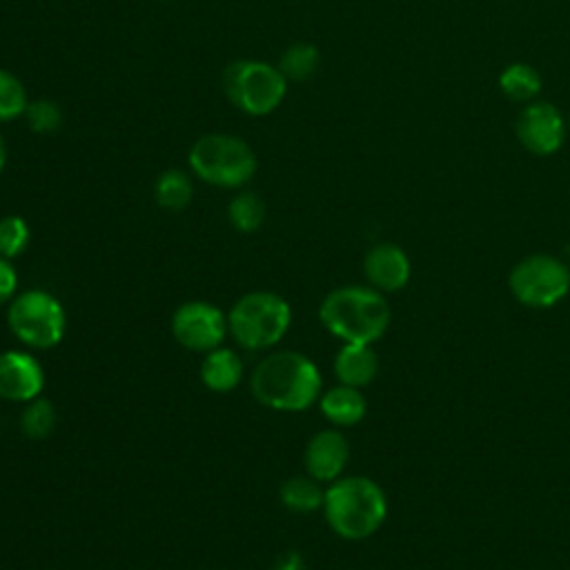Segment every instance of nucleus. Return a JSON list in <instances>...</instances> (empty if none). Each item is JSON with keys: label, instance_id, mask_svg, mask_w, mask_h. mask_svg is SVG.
<instances>
[{"label": "nucleus", "instance_id": "nucleus-27", "mask_svg": "<svg viewBox=\"0 0 570 570\" xmlns=\"http://www.w3.org/2000/svg\"><path fill=\"white\" fill-rule=\"evenodd\" d=\"M274 570H305V563H303V559H301L298 552H285V554L276 561Z\"/></svg>", "mask_w": 570, "mask_h": 570}, {"label": "nucleus", "instance_id": "nucleus-20", "mask_svg": "<svg viewBox=\"0 0 570 570\" xmlns=\"http://www.w3.org/2000/svg\"><path fill=\"white\" fill-rule=\"evenodd\" d=\"M58 423V412L53 403L45 396H38L29 403H24V410L20 414V432L31 441H42L53 434Z\"/></svg>", "mask_w": 570, "mask_h": 570}, {"label": "nucleus", "instance_id": "nucleus-6", "mask_svg": "<svg viewBox=\"0 0 570 570\" xmlns=\"http://www.w3.org/2000/svg\"><path fill=\"white\" fill-rule=\"evenodd\" d=\"M7 325L22 345L51 350L65 336L67 314L53 294L45 289H24L9 301Z\"/></svg>", "mask_w": 570, "mask_h": 570}, {"label": "nucleus", "instance_id": "nucleus-16", "mask_svg": "<svg viewBox=\"0 0 570 570\" xmlns=\"http://www.w3.org/2000/svg\"><path fill=\"white\" fill-rule=\"evenodd\" d=\"M243 379V358L232 347H216L205 352L200 363V381L212 392H232Z\"/></svg>", "mask_w": 570, "mask_h": 570}, {"label": "nucleus", "instance_id": "nucleus-9", "mask_svg": "<svg viewBox=\"0 0 570 570\" xmlns=\"http://www.w3.org/2000/svg\"><path fill=\"white\" fill-rule=\"evenodd\" d=\"M227 332V314L207 301H187L171 314V334L176 343L191 352L220 347Z\"/></svg>", "mask_w": 570, "mask_h": 570}, {"label": "nucleus", "instance_id": "nucleus-15", "mask_svg": "<svg viewBox=\"0 0 570 570\" xmlns=\"http://www.w3.org/2000/svg\"><path fill=\"white\" fill-rule=\"evenodd\" d=\"M318 407H321L323 416L336 428L356 425L363 421V416L367 412L363 392L358 387L343 385V383L325 390L318 396Z\"/></svg>", "mask_w": 570, "mask_h": 570}, {"label": "nucleus", "instance_id": "nucleus-17", "mask_svg": "<svg viewBox=\"0 0 570 570\" xmlns=\"http://www.w3.org/2000/svg\"><path fill=\"white\" fill-rule=\"evenodd\" d=\"M281 503L296 514H309L323 508L325 490L321 488V481H316L309 474H296L289 476L281 490H278Z\"/></svg>", "mask_w": 570, "mask_h": 570}, {"label": "nucleus", "instance_id": "nucleus-19", "mask_svg": "<svg viewBox=\"0 0 570 570\" xmlns=\"http://www.w3.org/2000/svg\"><path fill=\"white\" fill-rule=\"evenodd\" d=\"M499 89L514 102H528L541 91V76L525 62H512L501 71Z\"/></svg>", "mask_w": 570, "mask_h": 570}, {"label": "nucleus", "instance_id": "nucleus-21", "mask_svg": "<svg viewBox=\"0 0 570 570\" xmlns=\"http://www.w3.org/2000/svg\"><path fill=\"white\" fill-rule=\"evenodd\" d=\"M227 218L236 232L252 234L265 220V203L254 191H240L229 200Z\"/></svg>", "mask_w": 570, "mask_h": 570}, {"label": "nucleus", "instance_id": "nucleus-22", "mask_svg": "<svg viewBox=\"0 0 570 570\" xmlns=\"http://www.w3.org/2000/svg\"><path fill=\"white\" fill-rule=\"evenodd\" d=\"M318 49L312 42H294L289 45L281 60L278 71L285 76V80H307L316 67H318Z\"/></svg>", "mask_w": 570, "mask_h": 570}, {"label": "nucleus", "instance_id": "nucleus-14", "mask_svg": "<svg viewBox=\"0 0 570 570\" xmlns=\"http://www.w3.org/2000/svg\"><path fill=\"white\" fill-rule=\"evenodd\" d=\"M379 372V356L370 345L343 343L334 356V376L343 385L363 390Z\"/></svg>", "mask_w": 570, "mask_h": 570}, {"label": "nucleus", "instance_id": "nucleus-8", "mask_svg": "<svg viewBox=\"0 0 570 570\" xmlns=\"http://www.w3.org/2000/svg\"><path fill=\"white\" fill-rule=\"evenodd\" d=\"M508 287L528 307H552L570 292V269L557 256L530 254L512 267Z\"/></svg>", "mask_w": 570, "mask_h": 570}, {"label": "nucleus", "instance_id": "nucleus-23", "mask_svg": "<svg viewBox=\"0 0 570 570\" xmlns=\"http://www.w3.org/2000/svg\"><path fill=\"white\" fill-rule=\"evenodd\" d=\"M27 89L7 69H0V120H16L27 111Z\"/></svg>", "mask_w": 570, "mask_h": 570}, {"label": "nucleus", "instance_id": "nucleus-7", "mask_svg": "<svg viewBox=\"0 0 570 570\" xmlns=\"http://www.w3.org/2000/svg\"><path fill=\"white\" fill-rule=\"evenodd\" d=\"M223 89L236 109L267 116L283 102L287 80L278 67L265 60H236L223 73Z\"/></svg>", "mask_w": 570, "mask_h": 570}, {"label": "nucleus", "instance_id": "nucleus-18", "mask_svg": "<svg viewBox=\"0 0 570 570\" xmlns=\"http://www.w3.org/2000/svg\"><path fill=\"white\" fill-rule=\"evenodd\" d=\"M191 180L183 169H167L154 183V198L167 212H183L191 203Z\"/></svg>", "mask_w": 570, "mask_h": 570}, {"label": "nucleus", "instance_id": "nucleus-13", "mask_svg": "<svg viewBox=\"0 0 570 570\" xmlns=\"http://www.w3.org/2000/svg\"><path fill=\"white\" fill-rule=\"evenodd\" d=\"M363 272L370 287L383 294H392L407 285L412 267H410L407 254L399 245L381 243L365 254Z\"/></svg>", "mask_w": 570, "mask_h": 570}, {"label": "nucleus", "instance_id": "nucleus-11", "mask_svg": "<svg viewBox=\"0 0 570 570\" xmlns=\"http://www.w3.org/2000/svg\"><path fill=\"white\" fill-rule=\"evenodd\" d=\"M45 372L38 358L22 350L0 354V399L29 403L42 396Z\"/></svg>", "mask_w": 570, "mask_h": 570}, {"label": "nucleus", "instance_id": "nucleus-10", "mask_svg": "<svg viewBox=\"0 0 570 570\" xmlns=\"http://www.w3.org/2000/svg\"><path fill=\"white\" fill-rule=\"evenodd\" d=\"M519 142L534 156L554 154L566 138L561 111L550 102H530L521 109L514 122Z\"/></svg>", "mask_w": 570, "mask_h": 570}, {"label": "nucleus", "instance_id": "nucleus-25", "mask_svg": "<svg viewBox=\"0 0 570 570\" xmlns=\"http://www.w3.org/2000/svg\"><path fill=\"white\" fill-rule=\"evenodd\" d=\"M27 125L36 134H53L62 125V111L53 100H33L24 111Z\"/></svg>", "mask_w": 570, "mask_h": 570}, {"label": "nucleus", "instance_id": "nucleus-4", "mask_svg": "<svg viewBox=\"0 0 570 570\" xmlns=\"http://www.w3.org/2000/svg\"><path fill=\"white\" fill-rule=\"evenodd\" d=\"M292 325L289 303L267 289L243 294L227 312V327L245 350H267L281 343Z\"/></svg>", "mask_w": 570, "mask_h": 570}, {"label": "nucleus", "instance_id": "nucleus-28", "mask_svg": "<svg viewBox=\"0 0 570 570\" xmlns=\"http://www.w3.org/2000/svg\"><path fill=\"white\" fill-rule=\"evenodd\" d=\"M4 165H7V145H4V138L0 134V174H2Z\"/></svg>", "mask_w": 570, "mask_h": 570}, {"label": "nucleus", "instance_id": "nucleus-2", "mask_svg": "<svg viewBox=\"0 0 570 570\" xmlns=\"http://www.w3.org/2000/svg\"><path fill=\"white\" fill-rule=\"evenodd\" d=\"M318 318L343 343L372 345L385 334L392 312L383 292L370 285H343L321 301Z\"/></svg>", "mask_w": 570, "mask_h": 570}, {"label": "nucleus", "instance_id": "nucleus-3", "mask_svg": "<svg viewBox=\"0 0 570 570\" xmlns=\"http://www.w3.org/2000/svg\"><path fill=\"white\" fill-rule=\"evenodd\" d=\"M321 510L338 537L361 541L383 525L387 499L383 488L367 476H338L325 490Z\"/></svg>", "mask_w": 570, "mask_h": 570}, {"label": "nucleus", "instance_id": "nucleus-1", "mask_svg": "<svg viewBox=\"0 0 570 570\" xmlns=\"http://www.w3.org/2000/svg\"><path fill=\"white\" fill-rule=\"evenodd\" d=\"M249 390L269 410L303 412L318 401L323 376L309 356L294 350H278L254 367Z\"/></svg>", "mask_w": 570, "mask_h": 570}, {"label": "nucleus", "instance_id": "nucleus-12", "mask_svg": "<svg viewBox=\"0 0 570 570\" xmlns=\"http://www.w3.org/2000/svg\"><path fill=\"white\" fill-rule=\"evenodd\" d=\"M350 461V443L338 430L316 432L303 454V465L309 476L316 481H336Z\"/></svg>", "mask_w": 570, "mask_h": 570}, {"label": "nucleus", "instance_id": "nucleus-5", "mask_svg": "<svg viewBox=\"0 0 570 570\" xmlns=\"http://www.w3.org/2000/svg\"><path fill=\"white\" fill-rule=\"evenodd\" d=\"M189 167L200 180L214 187L236 189L254 178L258 160L243 138L232 134H207L191 145Z\"/></svg>", "mask_w": 570, "mask_h": 570}, {"label": "nucleus", "instance_id": "nucleus-26", "mask_svg": "<svg viewBox=\"0 0 570 570\" xmlns=\"http://www.w3.org/2000/svg\"><path fill=\"white\" fill-rule=\"evenodd\" d=\"M18 289V274L9 258L0 256V305L9 303Z\"/></svg>", "mask_w": 570, "mask_h": 570}, {"label": "nucleus", "instance_id": "nucleus-24", "mask_svg": "<svg viewBox=\"0 0 570 570\" xmlns=\"http://www.w3.org/2000/svg\"><path fill=\"white\" fill-rule=\"evenodd\" d=\"M29 236H31V232L22 216L9 214V216L0 218V256H4L9 261L20 256L29 245Z\"/></svg>", "mask_w": 570, "mask_h": 570}]
</instances>
